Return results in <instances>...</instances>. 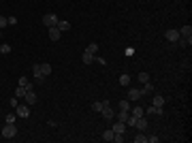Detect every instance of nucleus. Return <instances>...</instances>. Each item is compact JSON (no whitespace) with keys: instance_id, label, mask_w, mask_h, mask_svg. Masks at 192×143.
<instances>
[{"instance_id":"2f4dec72","label":"nucleus","mask_w":192,"mask_h":143,"mask_svg":"<svg viewBox=\"0 0 192 143\" xmlns=\"http://www.w3.org/2000/svg\"><path fill=\"white\" fill-rule=\"evenodd\" d=\"M9 105H11V107L15 109V107H17V105H19V98H17V96H13V98L9 101Z\"/></svg>"},{"instance_id":"423d86ee","label":"nucleus","mask_w":192,"mask_h":143,"mask_svg":"<svg viewBox=\"0 0 192 143\" xmlns=\"http://www.w3.org/2000/svg\"><path fill=\"white\" fill-rule=\"evenodd\" d=\"M15 111H17L19 118H28V115H30V105H26V103L21 105V103H19L17 107H15Z\"/></svg>"},{"instance_id":"5701e85b","label":"nucleus","mask_w":192,"mask_h":143,"mask_svg":"<svg viewBox=\"0 0 192 143\" xmlns=\"http://www.w3.org/2000/svg\"><path fill=\"white\" fill-rule=\"evenodd\" d=\"M0 54L9 56V54H11V45H9V43H2V45H0Z\"/></svg>"},{"instance_id":"a878e982","label":"nucleus","mask_w":192,"mask_h":143,"mask_svg":"<svg viewBox=\"0 0 192 143\" xmlns=\"http://www.w3.org/2000/svg\"><path fill=\"white\" fill-rule=\"evenodd\" d=\"M128 83H130V75H126V73L120 75V86H128Z\"/></svg>"},{"instance_id":"6e6552de","label":"nucleus","mask_w":192,"mask_h":143,"mask_svg":"<svg viewBox=\"0 0 192 143\" xmlns=\"http://www.w3.org/2000/svg\"><path fill=\"white\" fill-rule=\"evenodd\" d=\"M100 113H103V118H105V120H113V118H115V111L111 109V105L103 107V109H100Z\"/></svg>"},{"instance_id":"ddd939ff","label":"nucleus","mask_w":192,"mask_h":143,"mask_svg":"<svg viewBox=\"0 0 192 143\" xmlns=\"http://www.w3.org/2000/svg\"><path fill=\"white\" fill-rule=\"evenodd\" d=\"M24 101H26V105H34V103H37V94H34L32 90H28L26 96H24Z\"/></svg>"},{"instance_id":"412c9836","label":"nucleus","mask_w":192,"mask_h":143,"mask_svg":"<svg viewBox=\"0 0 192 143\" xmlns=\"http://www.w3.org/2000/svg\"><path fill=\"white\" fill-rule=\"evenodd\" d=\"M113 130H111V128H109V130H105V132H103V141H113Z\"/></svg>"},{"instance_id":"f03ea898","label":"nucleus","mask_w":192,"mask_h":143,"mask_svg":"<svg viewBox=\"0 0 192 143\" xmlns=\"http://www.w3.org/2000/svg\"><path fill=\"white\" fill-rule=\"evenodd\" d=\"M179 36H181V38H186V41L192 45V26H190V24H186V26H181V28H179Z\"/></svg>"},{"instance_id":"72a5a7b5","label":"nucleus","mask_w":192,"mask_h":143,"mask_svg":"<svg viewBox=\"0 0 192 143\" xmlns=\"http://www.w3.org/2000/svg\"><path fill=\"white\" fill-rule=\"evenodd\" d=\"M30 81H28V77H19V81H17V86H28Z\"/></svg>"},{"instance_id":"f704fd0d","label":"nucleus","mask_w":192,"mask_h":143,"mask_svg":"<svg viewBox=\"0 0 192 143\" xmlns=\"http://www.w3.org/2000/svg\"><path fill=\"white\" fill-rule=\"evenodd\" d=\"M160 141V137H156V135H152V137H147V143H158Z\"/></svg>"},{"instance_id":"c756f323","label":"nucleus","mask_w":192,"mask_h":143,"mask_svg":"<svg viewBox=\"0 0 192 143\" xmlns=\"http://www.w3.org/2000/svg\"><path fill=\"white\" fill-rule=\"evenodd\" d=\"M177 45H179V47H188L190 43H188L186 38H181V36H179V38H177Z\"/></svg>"},{"instance_id":"c9c22d12","label":"nucleus","mask_w":192,"mask_h":143,"mask_svg":"<svg viewBox=\"0 0 192 143\" xmlns=\"http://www.w3.org/2000/svg\"><path fill=\"white\" fill-rule=\"evenodd\" d=\"M7 21H9V26H17V17H7Z\"/></svg>"},{"instance_id":"6ab92c4d","label":"nucleus","mask_w":192,"mask_h":143,"mask_svg":"<svg viewBox=\"0 0 192 143\" xmlns=\"http://www.w3.org/2000/svg\"><path fill=\"white\" fill-rule=\"evenodd\" d=\"M81 60H83V64H92V62H94V56H92V54H88V51H83Z\"/></svg>"},{"instance_id":"e433bc0d","label":"nucleus","mask_w":192,"mask_h":143,"mask_svg":"<svg viewBox=\"0 0 192 143\" xmlns=\"http://www.w3.org/2000/svg\"><path fill=\"white\" fill-rule=\"evenodd\" d=\"M4 26H9V21H7V17H0V28H4Z\"/></svg>"},{"instance_id":"20e7f679","label":"nucleus","mask_w":192,"mask_h":143,"mask_svg":"<svg viewBox=\"0 0 192 143\" xmlns=\"http://www.w3.org/2000/svg\"><path fill=\"white\" fill-rule=\"evenodd\" d=\"M147 126H150V122H147V118H145V115L137 118V122H134V128H137V130H143V132H145V130H147Z\"/></svg>"},{"instance_id":"aec40b11","label":"nucleus","mask_w":192,"mask_h":143,"mask_svg":"<svg viewBox=\"0 0 192 143\" xmlns=\"http://www.w3.org/2000/svg\"><path fill=\"white\" fill-rule=\"evenodd\" d=\"M162 105H164V96L156 94V96H154V107H162Z\"/></svg>"},{"instance_id":"4c0bfd02","label":"nucleus","mask_w":192,"mask_h":143,"mask_svg":"<svg viewBox=\"0 0 192 143\" xmlns=\"http://www.w3.org/2000/svg\"><path fill=\"white\" fill-rule=\"evenodd\" d=\"M0 36H2V28H0Z\"/></svg>"},{"instance_id":"a211bd4d","label":"nucleus","mask_w":192,"mask_h":143,"mask_svg":"<svg viewBox=\"0 0 192 143\" xmlns=\"http://www.w3.org/2000/svg\"><path fill=\"white\" fill-rule=\"evenodd\" d=\"M85 51L92 54V56H96V54H98V43H90V45L85 47Z\"/></svg>"},{"instance_id":"c85d7f7f","label":"nucleus","mask_w":192,"mask_h":143,"mask_svg":"<svg viewBox=\"0 0 192 143\" xmlns=\"http://www.w3.org/2000/svg\"><path fill=\"white\" fill-rule=\"evenodd\" d=\"M15 120H17V118H15V113H9V115L4 118V122H7V124H15Z\"/></svg>"},{"instance_id":"dca6fc26","label":"nucleus","mask_w":192,"mask_h":143,"mask_svg":"<svg viewBox=\"0 0 192 143\" xmlns=\"http://www.w3.org/2000/svg\"><path fill=\"white\" fill-rule=\"evenodd\" d=\"M58 28L62 30V32H66V30H71V24L68 21H64V19H58V24H56Z\"/></svg>"},{"instance_id":"4468645a","label":"nucleus","mask_w":192,"mask_h":143,"mask_svg":"<svg viewBox=\"0 0 192 143\" xmlns=\"http://www.w3.org/2000/svg\"><path fill=\"white\" fill-rule=\"evenodd\" d=\"M107 105H111V103L109 101H96V103H92V109H94L96 113H100V109L107 107Z\"/></svg>"},{"instance_id":"1a4fd4ad","label":"nucleus","mask_w":192,"mask_h":143,"mask_svg":"<svg viewBox=\"0 0 192 143\" xmlns=\"http://www.w3.org/2000/svg\"><path fill=\"white\" fill-rule=\"evenodd\" d=\"M111 130H113V135H124V130H126V124L117 120V122H115V124L111 126Z\"/></svg>"},{"instance_id":"7ed1b4c3","label":"nucleus","mask_w":192,"mask_h":143,"mask_svg":"<svg viewBox=\"0 0 192 143\" xmlns=\"http://www.w3.org/2000/svg\"><path fill=\"white\" fill-rule=\"evenodd\" d=\"M141 96H143V92L139 88H128V101H130V103H137Z\"/></svg>"},{"instance_id":"cd10ccee","label":"nucleus","mask_w":192,"mask_h":143,"mask_svg":"<svg viewBox=\"0 0 192 143\" xmlns=\"http://www.w3.org/2000/svg\"><path fill=\"white\" fill-rule=\"evenodd\" d=\"M120 109L122 111H130V101L126 98V101H120Z\"/></svg>"},{"instance_id":"473e14b6","label":"nucleus","mask_w":192,"mask_h":143,"mask_svg":"<svg viewBox=\"0 0 192 143\" xmlns=\"http://www.w3.org/2000/svg\"><path fill=\"white\" fill-rule=\"evenodd\" d=\"M143 111H145V113H147V115H156V107H147V109H143Z\"/></svg>"},{"instance_id":"f257e3e1","label":"nucleus","mask_w":192,"mask_h":143,"mask_svg":"<svg viewBox=\"0 0 192 143\" xmlns=\"http://www.w3.org/2000/svg\"><path fill=\"white\" fill-rule=\"evenodd\" d=\"M2 137H4V139H15V137H17V126L15 124H7L4 128H2Z\"/></svg>"},{"instance_id":"39448f33","label":"nucleus","mask_w":192,"mask_h":143,"mask_svg":"<svg viewBox=\"0 0 192 143\" xmlns=\"http://www.w3.org/2000/svg\"><path fill=\"white\" fill-rule=\"evenodd\" d=\"M43 24H45L47 28L56 26V24H58V15H54V13H47V15H43Z\"/></svg>"},{"instance_id":"7c9ffc66","label":"nucleus","mask_w":192,"mask_h":143,"mask_svg":"<svg viewBox=\"0 0 192 143\" xmlns=\"http://www.w3.org/2000/svg\"><path fill=\"white\" fill-rule=\"evenodd\" d=\"M94 62H98V64H103V66L107 64V60H105V58H100V56H98V54L94 56Z\"/></svg>"},{"instance_id":"2eb2a0df","label":"nucleus","mask_w":192,"mask_h":143,"mask_svg":"<svg viewBox=\"0 0 192 143\" xmlns=\"http://www.w3.org/2000/svg\"><path fill=\"white\" fill-rule=\"evenodd\" d=\"M32 73H34V79H37L38 83H43V81H45V77L41 75V69H38V64H34V66H32Z\"/></svg>"},{"instance_id":"0eeeda50","label":"nucleus","mask_w":192,"mask_h":143,"mask_svg":"<svg viewBox=\"0 0 192 143\" xmlns=\"http://www.w3.org/2000/svg\"><path fill=\"white\" fill-rule=\"evenodd\" d=\"M164 38H167L169 43H177V38H179V30H167V32H164Z\"/></svg>"},{"instance_id":"4be33fe9","label":"nucleus","mask_w":192,"mask_h":143,"mask_svg":"<svg viewBox=\"0 0 192 143\" xmlns=\"http://www.w3.org/2000/svg\"><path fill=\"white\" fill-rule=\"evenodd\" d=\"M141 92H143V96H145V94H152V92H154V86L150 83V81H147V83H143V88H141Z\"/></svg>"},{"instance_id":"b1692460","label":"nucleus","mask_w":192,"mask_h":143,"mask_svg":"<svg viewBox=\"0 0 192 143\" xmlns=\"http://www.w3.org/2000/svg\"><path fill=\"white\" fill-rule=\"evenodd\" d=\"M134 143H147V137L143 135V130H139V135L134 137Z\"/></svg>"},{"instance_id":"9b49d317","label":"nucleus","mask_w":192,"mask_h":143,"mask_svg":"<svg viewBox=\"0 0 192 143\" xmlns=\"http://www.w3.org/2000/svg\"><path fill=\"white\" fill-rule=\"evenodd\" d=\"M130 115L141 118V115H145V111H143V107H141V105H130Z\"/></svg>"},{"instance_id":"393cba45","label":"nucleus","mask_w":192,"mask_h":143,"mask_svg":"<svg viewBox=\"0 0 192 143\" xmlns=\"http://www.w3.org/2000/svg\"><path fill=\"white\" fill-rule=\"evenodd\" d=\"M137 79H139L141 83H147V81H150V73H139V75H137Z\"/></svg>"},{"instance_id":"bb28decb","label":"nucleus","mask_w":192,"mask_h":143,"mask_svg":"<svg viewBox=\"0 0 192 143\" xmlns=\"http://www.w3.org/2000/svg\"><path fill=\"white\" fill-rule=\"evenodd\" d=\"M15 96H17V98H24V96H26V88H24V86H17V88H15Z\"/></svg>"},{"instance_id":"f3484780","label":"nucleus","mask_w":192,"mask_h":143,"mask_svg":"<svg viewBox=\"0 0 192 143\" xmlns=\"http://www.w3.org/2000/svg\"><path fill=\"white\" fill-rule=\"evenodd\" d=\"M128 118H130V111H122V109H120V113H117V120L126 124V120H128Z\"/></svg>"},{"instance_id":"9d476101","label":"nucleus","mask_w":192,"mask_h":143,"mask_svg":"<svg viewBox=\"0 0 192 143\" xmlns=\"http://www.w3.org/2000/svg\"><path fill=\"white\" fill-rule=\"evenodd\" d=\"M60 36H62V30H60L58 26H51V28H49V38H51V41H60Z\"/></svg>"},{"instance_id":"f8f14e48","label":"nucleus","mask_w":192,"mask_h":143,"mask_svg":"<svg viewBox=\"0 0 192 143\" xmlns=\"http://www.w3.org/2000/svg\"><path fill=\"white\" fill-rule=\"evenodd\" d=\"M38 69H41V75L47 79L49 75H51V64H47V62H43V64H38Z\"/></svg>"}]
</instances>
